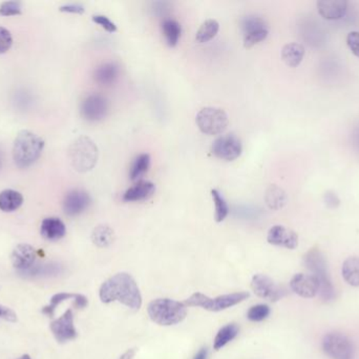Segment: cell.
I'll use <instances>...</instances> for the list:
<instances>
[{"mask_svg":"<svg viewBox=\"0 0 359 359\" xmlns=\"http://www.w3.org/2000/svg\"><path fill=\"white\" fill-rule=\"evenodd\" d=\"M304 265L307 269L311 272V275L316 277L320 284V296L324 302H330L336 300V293L330 272H329L328 262L322 252L318 248H312L307 252L304 257Z\"/></svg>","mask_w":359,"mask_h":359,"instance_id":"cell-3","label":"cell"},{"mask_svg":"<svg viewBox=\"0 0 359 359\" xmlns=\"http://www.w3.org/2000/svg\"><path fill=\"white\" fill-rule=\"evenodd\" d=\"M304 48L298 42H290L284 46L282 49V59L290 68H296L300 66L304 59Z\"/></svg>","mask_w":359,"mask_h":359,"instance_id":"cell-21","label":"cell"},{"mask_svg":"<svg viewBox=\"0 0 359 359\" xmlns=\"http://www.w3.org/2000/svg\"><path fill=\"white\" fill-rule=\"evenodd\" d=\"M251 288L255 295L271 302H278L286 295L285 290L265 274H255L252 277Z\"/></svg>","mask_w":359,"mask_h":359,"instance_id":"cell-10","label":"cell"},{"mask_svg":"<svg viewBox=\"0 0 359 359\" xmlns=\"http://www.w3.org/2000/svg\"><path fill=\"white\" fill-rule=\"evenodd\" d=\"M93 21L104 28L106 31L110 32V33H115L117 31V26L106 16L94 15L93 16Z\"/></svg>","mask_w":359,"mask_h":359,"instance_id":"cell-38","label":"cell"},{"mask_svg":"<svg viewBox=\"0 0 359 359\" xmlns=\"http://www.w3.org/2000/svg\"><path fill=\"white\" fill-rule=\"evenodd\" d=\"M207 356H208V350H207V348H202L197 351L193 359H207Z\"/></svg>","mask_w":359,"mask_h":359,"instance_id":"cell-46","label":"cell"},{"mask_svg":"<svg viewBox=\"0 0 359 359\" xmlns=\"http://www.w3.org/2000/svg\"><path fill=\"white\" fill-rule=\"evenodd\" d=\"M60 12H66V13L72 14H84V7L78 3H72V5L62 6L59 8Z\"/></svg>","mask_w":359,"mask_h":359,"instance_id":"cell-41","label":"cell"},{"mask_svg":"<svg viewBox=\"0 0 359 359\" xmlns=\"http://www.w3.org/2000/svg\"><path fill=\"white\" fill-rule=\"evenodd\" d=\"M239 331V326L235 324H226L223 328L220 329L213 340V349L217 351L221 350L226 344L233 342L237 338Z\"/></svg>","mask_w":359,"mask_h":359,"instance_id":"cell-24","label":"cell"},{"mask_svg":"<svg viewBox=\"0 0 359 359\" xmlns=\"http://www.w3.org/2000/svg\"><path fill=\"white\" fill-rule=\"evenodd\" d=\"M322 347L324 354L331 359L354 358V344L348 336L342 333L332 332L324 335Z\"/></svg>","mask_w":359,"mask_h":359,"instance_id":"cell-8","label":"cell"},{"mask_svg":"<svg viewBox=\"0 0 359 359\" xmlns=\"http://www.w3.org/2000/svg\"><path fill=\"white\" fill-rule=\"evenodd\" d=\"M23 197L15 190L7 189L0 192V210L3 212L16 211L21 207Z\"/></svg>","mask_w":359,"mask_h":359,"instance_id":"cell-22","label":"cell"},{"mask_svg":"<svg viewBox=\"0 0 359 359\" xmlns=\"http://www.w3.org/2000/svg\"><path fill=\"white\" fill-rule=\"evenodd\" d=\"M156 192V185L151 181H140L127 190L123 194V201L126 203H139L148 201Z\"/></svg>","mask_w":359,"mask_h":359,"instance_id":"cell-18","label":"cell"},{"mask_svg":"<svg viewBox=\"0 0 359 359\" xmlns=\"http://www.w3.org/2000/svg\"><path fill=\"white\" fill-rule=\"evenodd\" d=\"M120 75V66L114 62H106L94 71V80L101 86H112Z\"/></svg>","mask_w":359,"mask_h":359,"instance_id":"cell-20","label":"cell"},{"mask_svg":"<svg viewBox=\"0 0 359 359\" xmlns=\"http://www.w3.org/2000/svg\"><path fill=\"white\" fill-rule=\"evenodd\" d=\"M92 241L97 247L106 248L112 245L115 241L114 230L108 225H101L95 228L92 233Z\"/></svg>","mask_w":359,"mask_h":359,"instance_id":"cell-26","label":"cell"},{"mask_svg":"<svg viewBox=\"0 0 359 359\" xmlns=\"http://www.w3.org/2000/svg\"><path fill=\"white\" fill-rule=\"evenodd\" d=\"M169 3H153V12L157 14V15H163L164 16L167 12L169 11Z\"/></svg>","mask_w":359,"mask_h":359,"instance_id":"cell-43","label":"cell"},{"mask_svg":"<svg viewBox=\"0 0 359 359\" xmlns=\"http://www.w3.org/2000/svg\"><path fill=\"white\" fill-rule=\"evenodd\" d=\"M267 241L275 247L294 250L298 246V236L293 230L288 229L284 225H273L268 231Z\"/></svg>","mask_w":359,"mask_h":359,"instance_id":"cell-15","label":"cell"},{"mask_svg":"<svg viewBox=\"0 0 359 359\" xmlns=\"http://www.w3.org/2000/svg\"><path fill=\"white\" fill-rule=\"evenodd\" d=\"M3 308H5V306H0V309H3Z\"/></svg>","mask_w":359,"mask_h":359,"instance_id":"cell-50","label":"cell"},{"mask_svg":"<svg viewBox=\"0 0 359 359\" xmlns=\"http://www.w3.org/2000/svg\"><path fill=\"white\" fill-rule=\"evenodd\" d=\"M137 350L136 349H128L126 352L123 353L119 359H134L136 356Z\"/></svg>","mask_w":359,"mask_h":359,"instance_id":"cell-45","label":"cell"},{"mask_svg":"<svg viewBox=\"0 0 359 359\" xmlns=\"http://www.w3.org/2000/svg\"><path fill=\"white\" fill-rule=\"evenodd\" d=\"M21 14V3L18 1H5L0 5V15L16 16Z\"/></svg>","mask_w":359,"mask_h":359,"instance_id":"cell-36","label":"cell"},{"mask_svg":"<svg viewBox=\"0 0 359 359\" xmlns=\"http://www.w3.org/2000/svg\"><path fill=\"white\" fill-rule=\"evenodd\" d=\"M99 297L104 304L118 302L132 310H139L142 306L138 284L127 273H118L106 280L99 290Z\"/></svg>","mask_w":359,"mask_h":359,"instance_id":"cell-1","label":"cell"},{"mask_svg":"<svg viewBox=\"0 0 359 359\" xmlns=\"http://www.w3.org/2000/svg\"><path fill=\"white\" fill-rule=\"evenodd\" d=\"M17 359H32V358H31V356H30V355L24 354V355H22V356H20L19 358H17Z\"/></svg>","mask_w":359,"mask_h":359,"instance_id":"cell-48","label":"cell"},{"mask_svg":"<svg viewBox=\"0 0 359 359\" xmlns=\"http://www.w3.org/2000/svg\"><path fill=\"white\" fill-rule=\"evenodd\" d=\"M1 165H3V156H1V153H0V169H1Z\"/></svg>","mask_w":359,"mask_h":359,"instance_id":"cell-49","label":"cell"},{"mask_svg":"<svg viewBox=\"0 0 359 359\" xmlns=\"http://www.w3.org/2000/svg\"><path fill=\"white\" fill-rule=\"evenodd\" d=\"M271 313L269 306L267 304H256V306H251L248 311L247 317L250 322H260L268 318V316Z\"/></svg>","mask_w":359,"mask_h":359,"instance_id":"cell-34","label":"cell"},{"mask_svg":"<svg viewBox=\"0 0 359 359\" xmlns=\"http://www.w3.org/2000/svg\"><path fill=\"white\" fill-rule=\"evenodd\" d=\"M50 331L55 336L56 340L60 342V344H64V342L75 340L78 333H77L76 328H75L72 311L68 309L61 317L52 322Z\"/></svg>","mask_w":359,"mask_h":359,"instance_id":"cell-13","label":"cell"},{"mask_svg":"<svg viewBox=\"0 0 359 359\" xmlns=\"http://www.w3.org/2000/svg\"><path fill=\"white\" fill-rule=\"evenodd\" d=\"M13 38L9 30L0 27V54H5L11 49Z\"/></svg>","mask_w":359,"mask_h":359,"instance_id":"cell-37","label":"cell"},{"mask_svg":"<svg viewBox=\"0 0 359 359\" xmlns=\"http://www.w3.org/2000/svg\"><path fill=\"white\" fill-rule=\"evenodd\" d=\"M151 167V156L146 153L138 155L133 161L130 170V177L133 181H140L141 177L147 173Z\"/></svg>","mask_w":359,"mask_h":359,"instance_id":"cell-28","label":"cell"},{"mask_svg":"<svg viewBox=\"0 0 359 359\" xmlns=\"http://www.w3.org/2000/svg\"><path fill=\"white\" fill-rule=\"evenodd\" d=\"M292 291L302 298H313L320 293V284L314 276L298 273L290 280Z\"/></svg>","mask_w":359,"mask_h":359,"instance_id":"cell-14","label":"cell"},{"mask_svg":"<svg viewBox=\"0 0 359 359\" xmlns=\"http://www.w3.org/2000/svg\"><path fill=\"white\" fill-rule=\"evenodd\" d=\"M98 148L94 141L86 136L77 138L68 150L70 163L75 170L81 173L92 170L98 160Z\"/></svg>","mask_w":359,"mask_h":359,"instance_id":"cell-5","label":"cell"},{"mask_svg":"<svg viewBox=\"0 0 359 359\" xmlns=\"http://www.w3.org/2000/svg\"><path fill=\"white\" fill-rule=\"evenodd\" d=\"M268 24L264 18L255 15H248L242 18L241 30L244 35L251 32L259 31L262 29H267Z\"/></svg>","mask_w":359,"mask_h":359,"instance_id":"cell-30","label":"cell"},{"mask_svg":"<svg viewBox=\"0 0 359 359\" xmlns=\"http://www.w3.org/2000/svg\"><path fill=\"white\" fill-rule=\"evenodd\" d=\"M88 300L86 296L82 295V294H76V297L74 300V304L76 308L78 309H84L86 306H88Z\"/></svg>","mask_w":359,"mask_h":359,"instance_id":"cell-44","label":"cell"},{"mask_svg":"<svg viewBox=\"0 0 359 359\" xmlns=\"http://www.w3.org/2000/svg\"><path fill=\"white\" fill-rule=\"evenodd\" d=\"M0 318L8 320V322H16L17 320V315L14 313L13 311L9 308L0 309Z\"/></svg>","mask_w":359,"mask_h":359,"instance_id":"cell-42","label":"cell"},{"mask_svg":"<svg viewBox=\"0 0 359 359\" xmlns=\"http://www.w3.org/2000/svg\"><path fill=\"white\" fill-rule=\"evenodd\" d=\"M162 31L169 46H175L181 37V26L177 20L166 18L162 22Z\"/></svg>","mask_w":359,"mask_h":359,"instance_id":"cell-27","label":"cell"},{"mask_svg":"<svg viewBox=\"0 0 359 359\" xmlns=\"http://www.w3.org/2000/svg\"><path fill=\"white\" fill-rule=\"evenodd\" d=\"M61 272V267L57 264H46V265L34 266L29 271L24 272V276L29 277H40V276L57 275Z\"/></svg>","mask_w":359,"mask_h":359,"instance_id":"cell-32","label":"cell"},{"mask_svg":"<svg viewBox=\"0 0 359 359\" xmlns=\"http://www.w3.org/2000/svg\"><path fill=\"white\" fill-rule=\"evenodd\" d=\"M76 297V294L72 293H58L55 294L53 297L50 298V304L48 306H44L42 309V313L46 314V315L52 316L55 313L56 308L61 304L62 302H66L68 300H75Z\"/></svg>","mask_w":359,"mask_h":359,"instance_id":"cell-33","label":"cell"},{"mask_svg":"<svg viewBox=\"0 0 359 359\" xmlns=\"http://www.w3.org/2000/svg\"><path fill=\"white\" fill-rule=\"evenodd\" d=\"M36 251L32 246L28 243H20L12 252V265L19 273L29 271L35 266Z\"/></svg>","mask_w":359,"mask_h":359,"instance_id":"cell-16","label":"cell"},{"mask_svg":"<svg viewBox=\"0 0 359 359\" xmlns=\"http://www.w3.org/2000/svg\"><path fill=\"white\" fill-rule=\"evenodd\" d=\"M40 233L46 241H56L64 238L66 234V227L61 219L48 217L43 219L40 225Z\"/></svg>","mask_w":359,"mask_h":359,"instance_id":"cell-19","label":"cell"},{"mask_svg":"<svg viewBox=\"0 0 359 359\" xmlns=\"http://www.w3.org/2000/svg\"><path fill=\"white\" fill-rule=\"evenodd\" d=\"M342 275L345 282L352 286H359V257L351 256L342 264Z\"/></svg>","mask_w":359,"mask_h":359,"instance_id":"cell-23","label":"cell"},{"mask_svg":"<svg viewBox=\"0 0 359 359\" xmlns=\"http://www.w3.org/2000/svg\"><path fill=\"white\" fill-rule=\"evenodd\" d=\"M195 122L200 131L206 135L222 134L229 124L225 111L213 107L202 109L195 117Z\"/></svg>","mask_w":359,"mask_h":359,"instance_id":"cell-7","label":"cell"},{"mask_svg":"<svg viewBox=\"0 0 359 359\" xmlns=\"http://www.w3.org/2000/svg\"><path fill=\"white\" fill-rule=\"evenodd\" d=\"M220 30L219 22L215 19H208L202 24L200 29L197 30L195 39L200 44L211 42V39L217 36Z\"/></svg>","mask_w":359,"mask_h":359,"instance_id":"cell-29","label":"cell"},{"mask_svg":"<svg viewBox=\"0 0 359 359\" xmlns=\"http://www.w3.org/2000/svg\"><path fill=\"white\" fill-rule=\"evenodd\" d=\"M269 34V29L259 30V31L252 32V33L244 35V46L250 49L255 44L264 42Z\"/></svg>","mask_w":359,"mask_h":359,"instance_id":"cell-35","label":"cell"},{"mask_svg":"<svg viewBox=\"0 0 359 359\" xmlns=\"http://www.w3.org/2000/svg\"><path fill=\"white\" fill-rule=\"evenodd\" d=\"M353 139H354V146L356 147L357 150L359 151V126L355 129Z\"/></svg>","mask_w":359,"mask_h":359,"instance_id":"cell-47","label":"cell"},{"mask_svg":"<svg viewBox=\"0 0 359 359\" xmlns=\"http://www.w3.org/2000/svg\"><path fill=\"white\" fill-rule=\"evenodd\" d=\"M324 201L329 209H336V208L340 207V197L338 196L336 192H333V191H328V192L324 194Z\"/></svg>","mask_w":359,"mask_h":359,"instance_id":"cell-40","label":"cell"},{"mask_svg":"<svg viewBox=\"0 0 359 359\" xmlns=\"http://www.w3.org/2000/svg\"><path fill=\"white\" fill-rule=\"evenodd\" d=\"M249 297L248 292H237V293L226 294L215 298L209 297L204 294L195 293L185 300L187 306H199L211 312H220L231 306H237Z\"/></svg>","mask_w":359,"mask_h":359,"instance_id":"cell-6","label":"cell"},{"mask_svg":"<svg viewBox=\"0 0 359 359\" xmlns=\"http://www.w3.org/2000/svg\"><path fill=\"white\" fill-rule=\"evenodd\" d=\"M92 203L90 194L81 189L70 190L64 196L62 208L68 217H78L88 209Z\"/></svg>","mask_w":359,"mask_h":359,"instance_id":"cell-12","label":"cell"},{"mask_svg":"<svg viewBox=\"0 0 359 359\" xmlns=\"http://www.w3.org/2000/svg\"><path fill=\"white\" fill-rule=\"evenodd\" d=\"M43 149L44 140L39 135L29 130L20 131L14 140V163L20 169H27L39 159Z\"/></svg>","mask_w":359,"mask_h":359,"instance_id":"cell-2","label":"cell"},{"mask_svg":"<svg viewBox=\"0 0 359 359\" xmlns=\"http://www.w3.org/2000/svg\"><path fill=\"white\" fill-rule=\"evenodd\" d=\"M110 104L104 95H86L80 104V115L88 122H99L104 120L108 114Z\"/></svg>","mask_w":359,"mask_h":359,"instance_id":"cell-9","label":"cell"},{"mask_svg":"<svg viewBox=\"0 0 359 359\" xmlns=\"http://www.w3.org/2000/svg\"><path fill=\"white\" fill-rule=\"evenodd\" d=\"M265 201L271 210H280L285 207L287 196L283 190L278 185H270L266 191Z\"/></svg>","mask_w":359,"mask_h":359,"instance_id":"cell-25","label":"cell"},{"mask_svg":"<svg viewBox=\"0 0 359 359\" xmlns=\"http://www.w3.org/2000/svg\"><path fill=\"white\" fill-rule=\"evenodd\" d=\"M211 196H213V203H215V219L217 223H222L225 221L226 217L229 214V207L226 203L224 197L222 196L221 193L217 190H211Z\"/></svg>","mask_w":359,"mask_h":359,"instance_id":"cell-31","label":"cell"},{"mask_svg":"<svg viewBox=\"0 0 359 359\" xmlns=\"http://www.w3.org/2000/svg\"><path fill=\"white\" fill-rule=\"evenodd\" d=\"M147 313L153 322L160 326H175L186 318L187 306L169 298H158L149 302Z\"/></svg>","mask_w":359,"mask_h":359,"instance_id":"cell-4","label":"cell"},{"mask_svg":"<svg viewBox=\"0 0 359 359\" xmlns=\"http://www.w3.org/2000/svg\"><path fill=\"white\" fill-rule=\"evenodd\" d=\"M318 11L327 20H338L346 15L348 3L345 0H322L318 3Z\"/></svg>","mask_w":359,"mask_h":359,"instance_id":"cell-17","label":"cell"},{"mask_svg":"<svg viewBox=\"0 0 359 359\" xmlns=\"http://www.w3.org/2000/svg\"><path fill=\"white\" fill-rule=\"evenodd\" d=\"M243 146L239 137L227 134L215 139L211 147V152L222 160L233 161L241 156Z\"/></svg>","mask_w":359,"mask_h":359,"instance_id":"cell-11","label":"cell"},{"mask_svg":"<svg viewBox=\"0 0 359 359\" xmlns=\"http://www.w3.org/2000/svg\"><path fill=\"white\" fill-rule=\"evenodd\" d=\"M347 44L349 49L356 57L359 58V33L358 32H351L347 36Z\"/></svg>","mask_w":359,"mask_h":359,"instance_id":"cell-39","label":"cell"}]
</instances>
